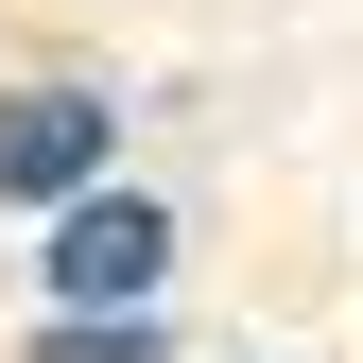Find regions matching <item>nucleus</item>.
Returning a JSON list of instances; mask_svg holds the SVG:
<instances>
[{
    "instance_id": "1",
    "label": "nucleus",
    "mask_w": 363,
    "mask_h": 363,
    "mask_svg": "<svg viewBox=\"0 0 363 363\" xmlns=\"http://www.w3.org/2000/svg\"><path fill=\"white\" fill-rule=\"evenodd\" d=\"M104 156H121V104H104L86 69L0 86V208H86V191H104Z\"/></svg>"
},
{
    "instance_id": "2",
    "label": "nucleus",
    "mask_w": 363,
    "mask_h": 363,
    "mask_svg": "<svg viewBox=\"0 0 363 363\" xmlns=\"http://www.w3.org/2000/svg\"><path fill=\"white\" fill-rule=\"evenodd\" d=\"M52 311H156V277H173V208L156 191H86V208H52Z\"/></svg>"
},
{
    "instance_id": "3",
    "label": "nucleus",
    "mask_w": 363,
    "mask_h": 363,
    "mask_svg": "<svg viewBox=\"0 0 363 363\" xmlns=\"http://www.w3.org/2000/svg\"><path fill=\"white\" fill-rule=\"evenodd\" d=\"M18 363H173V346H156V311H52Z\"/></svg>"
}]
</instances>
